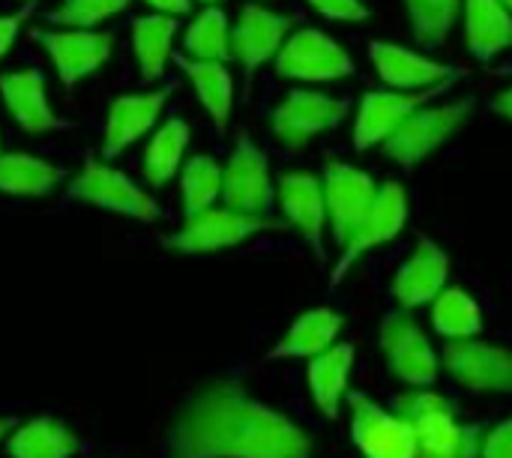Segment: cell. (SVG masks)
Wrapping results in <instances>:
<instances>
[{"label": "cell", "mask_w": 512, "mask_h": 458, "mask_svg": "<svg viewBox=\"0 0 512 458\" xmlns=\"http://www.w3.org/2000/svg\"><path fill=\"white\" fill-rule=\"evenodd\" d=\"M174 63L192 81L195 96L204 105V111L210 114V120L216 123V129L219 132L228 129V120H231V111H234V78L225 69V63L195 60L189 54H177Z\"/></svg>", "instance_id": "obj_25"}, {"label": "cell", "mask_w": 512, "mask_h": 458, "mask_svg": "<svg viewBox=\"0 0 512 458\" xmlns=\"http://www.w3.org/2000/svg\"><path fill=\"white\" fill-rule=\"evenodd\" d=\"M342 324L345 318L327 306L309 309L288 327V333L276 342V348L267 357L270 360H312L336 345Z\"/></svg>", "instance_id": "obj_23"}, {"label": "cell", "mask_w": 512, "mask_h": 458, "mask_svg": "<svg viewBox=\"0 0 512 458\" xmlns=\"http://www.w3.org/2000/svg\"><path fill=\"white\" fill-rule=\"evenodd\" d=\"M309 6L330 21H366L369 6L363 0H309Z\"/></svg>", "instance_id": "obj_35"}, {"label": "cell", "mask_w": 512, "mask_h": 458, "mask_svg": "<svg viewBox=\"0 0 512 458\" xmlns=\"http://www.w3.org/2000/svg\"><path fill=\"white\" fill-rule=\"evenodd\" d=\"M66 195L72 201H84L90 207L120 213V216L144 222V225H150V222H156L162 216V210H159V204H156V198L150 192H144L123 171H117V168H111L108 162H99V159L84 162V168L66 186Z\"/></svg>", "instance_id": "obj_4"}, {"label": "cell", "mask_w": 512, "mask_h": 458, "mask_svg": "<svg viewBox=\"0 0 512 458\" xmlns=\"http://www.w3.org/2000/svg\"><path fill=\"white\" fill-rule=\"evenodd\" d=\"M492 111L498 114V117H504L507 123H512V84L507 90H501L498 96H495V102H492Z\"/></svg>", "instance_id": "obj_39"}, {"label": "cell", "mask_w": 512, "mask_h": 458, "mask_svg": "<svg viewBox=\"0 0 512 458\" xmlns=\"http://www.w3.org/2000/svg\"><path fill=\"white\" fill-rule=\"evenodd\" d=\"M66 177L63 168L30 156V153H0V192L39 198L48 195Z\"/></svg>", "instance_id": "obj_28"}, {"label": "cell", "mask_w": 512, "mask_h": 458, "mask_svg": "<svg viewBox=\"0 0 512 458\" xmlns=\"http://www.w3.org/2000/svg\"><path fill=\"white\" fill-rule=\"evenodd\" d=\"M168 96H171V87L117 96L108 105L105 129H102V156L114 159L123 150H129L138 138H144L156 126Z\"/></svg>", "instance_id": "obj_19"}, {"label": "cell", "mask_w": 512, "mask_h": 458, "mask_svg": "<svg viewBox=\"0 0 512 458\" xmlns=\"http://www.w3.org/2000/svg\"><path fill=\"white\" fill-rule=\"evenodd\" d=\"M180 198H183V219L198 216L222 198V168L213 156L195 153L180 171Z\"/></svg>", "instance_id": "obj_33"}, {"label": "cell", "mask_w": 512, "mask_h": 458, "mask_svg": "<svg viewBox=\"0 0 512 458\" xmlns=\"http://www.w3.org/2000/svg\"><path fill=\"white\" fill-rule=\"evenodd\" d=\"M279 207L285 222L312 246L315 258L324 264V228H327V207H324V186L321 177L309 171H288L279 177L276 186Z\"/></svg>", "instance_id": "obj_18"}, {"label": "cell", "mask_w": 512, "mask_h": 458, "mask_svg": "<svg viewBox=\"0 0 512 458\" xmlns=\"http://www.w3.org/2000/svg\"><path fill=\"white\" fill-rule=\"evenodd\" d=\"M186 54H192L195 60H216V63H228L231 60V24L228 15L216 6L201 9L183 36Z\"/></svg>", "instance_id": "obj_32"}, {"label": "cell", "mask_w": 512, "mask_h": 458, "mask_svg": "<svg viewBox=\"0 0 512 458\" xmlns=\"http://www.w3.org/2000/svg\"><path fill=\"white\" fill-rule=\"evenodd\" d=\"M81 441L57 417H33L12 426L6 438V453L12 458H72Z\"/></svg>", "instance_id": "obj_26"}, {"label": "cell", "mask_w": 512, "mask_h": 458, "mask_svg": "<svg viewBox=\"0 0 512 458\" xmlns=\"http://www.w3.org/2000/svg\"><path fill=\"white\" fill-rule=\"evenodd\" d=\"M402 3H405L408 21H411L414 39L426 51L441 48L450 39V33L462 15V0H402Z\"/></svg>", "instance_id": "obj_31"}, {"label": "cell", "mask_w": 512, "mask_h": 458, "mask_svg": "<svg viewBox=\"0 0 512 458\" xmlns=\"http://www.w3.org/2000/svg\"><path fill=\"white\" fill-rule=\"evenodd\" d=\"M393 411L408 423L417 458H480L483 423H462L450 399L432 390H411L393 399Z\"/></svg>", "instance_id": "obj_2"}, {"label": "cell", "mask_w": 512, "mask_h": 458, "mask_svg": "<svg viewBox=\"0 0 512 458\" xmlns=\"http://www.w3.org/2000/svg\"><path fill=\"white\" fill-rule=\"evenodd\" d=\"M33 9V3H27L21 12H12V15H0V60L6 57V51L12 48V42L18 39V30L27 18V12Z\"/></svg>", "instance_id": "obj_37"}, {"label": "cell", "mask_w": 512, "mask_h": 458, "mask_svg": "<svg viewBox=\"0 0 512 458\" xmlns=\"http://www.w3.org/2000/svg\"><path fill=\"white\" fill-rule=\"evenodd\" d=\"M0 96L9 117L27 135H42L63 126V120L57 117V111L45 96V75L39 69H18L0 75Z\"/></svg>", "instance_id": "obj_21"}, {"label": "cell", "mask_w": 512, "mask_h": 458, "mask_svg": "<svg viewBox=\"0 0 512 458\" xmlns=\"http://www.w3.org/2000/svg\"><path fill=\"white\" fill-rule=\"evenodd\" d=\"M465 45L477 60H495L512 48V12L501 0H462Z\"/></svg>", "instance_id": "obj_22"}, {"label": "cell", "mask_w": 512, "mask_h": 458, "mask_svg": "<svg viewBox=\"0 0 512 458\" xmlns=\"http://www.w3.org/2000/svg\"><path fill=\"white\" fill-rule=\"evenodd\" d=\"M456 81H444V84H435L429 90H414V93H405V90H369L363 99H360V108H357V120H354V147L360 153L372 150V147H381L414 111L426 108L429 102H435L438 96H444Z\"/></svg>", "instance_id": "obj_11"}, {"label": "cell", "mask_w": 512, "mask_h": 458, "mask_svg": "<svg viewBox=\"0 0 512 458\" xmlns=\"http://www.w3.org/2000/svg\"><path fill=\"white\" fill-rule=\"evenodd\" d=\"M198 3H207V6H213V3H222V0H198Z\"/></svg>", "instance_id": "obj_41"}, {"label": "cell", "mask_w": 512, "mask_h": 458, "mask_svg": "<svg viewBox=\"0 0 512 458\" xmlns=\"http://www.w3.org/2000/svg\"><path fill=\"white\" fill-rule=\"evenodd\" d=\"M276 189L270 180L267 153L252 141L249 132H240L231 150L228 165L222 168V201L228 210L246 216H267L273 207Z\"/></svg>", "instance_id": "obj_10"}, {"label": "cell", "mask_w": 512, "mask_h": 458, "mask_svg": "<svg viewBox=\"0 0 512 458\" xmlns=\"http://www.w3.org/2000/svg\"><path fill=\"white\" fill-rule=\"evenodd\" d=\"M444 372L471 393H512V351L477 339L444 348Z\"/></svg>", "instance_id": "obj_15"}, {"label": "cell", "mask_w": 512, "mask_h": 458, "mask_svg": "<svg viewBox=\"0 0 512 458\" xmlns=\"http://www.w3.org/2000/svg\"><path fill=\"white\" fill-rule=\"evenodd\" d=\"M432 324L438 336L450 342H465L480 336L483 312L465 288H444L432 303Z\"/></svg>", "instance_id": "obj_30"}, {"label": "cell", "mask_w": 512, "mask_h": 458, "mask_svg": "<svg viewBox=\"0 0 512 458\" xmlns=\"http://www.w3.org/2000/svg\"><path fill=\"white\" fill-rule=\"evenodd\" d=\"M168 458H312V435L282 411L258 402L243 381L198 387L165 435Z\"/></svg>", "instance_id": "obj_1"}, {"label": "cell", "mask_w": 512, "mask_h": 458, "mask_svg": "<svg viewBox=\"0 0 512 458\" xmlns=\"http://www.w3.org/2000/svg\"><path fill=\"white\" fill-rule=\"evenodd\" d=\"M501 3H504V6H507V9L512 12V0H501Z\"/></svg>", "instance_id": "obj_42"}, {"label": "cell", "mask_w": 512, "mask_h": 458, "mask_svg": "<svg viewBox=\"0 0 512 458\" xmlns=\"http://www.w3.org/2000/svg\"><path fill=\"white\" fill-rule=\"evenodd\" d=\"M381 351L393 378L405 381L414 390H429L441 375V360L408 312H390L381 321Z\"/></svg>", "instance_id": "obj_8"}, {"label": "cell", "mask_w": 512, "mask_h": 458, "mask_svg": "<svg viewBox=\"0 0 512 458\" xmlns=\"http://www.w3.org/2000/svg\"><path fill=\"white\" fill-rule=\"evenodd\" d=\"M189 147V123L180 117H168L150 138L147 150H144V177L150 186H165L183 162V153Z\"/></svg>", "instance_id": "obj_29"}, {"label": "cell", "mask_w": 512, "mask_h": 458, "mask_svg": "<svg viewBox=\"0 0 512 458\" xmlns=\"http://www.w3.org/2000/svg\"><path fill=\"white\" fill-rule=\"evenodd\" d=\"M348 117V102L321 90H291L270 114L273 138L288 150H303L318 135L336 129Z\"/></svg>", "instance_id": "obj_7"}, {"label": "cell", "mask_w": 512, "mask_h": 458, "mask_svg": "<svg viewBox=\"0 0 512 458\" xmlns=\"http://www.w3.org/2000/svg\"><path fill=\"white\" fill-rule=\"evenodd\" d=\"M405 222H408V192H405V186L396 183V180L381 183L372 210H369L366 219L354 228V234L345 240L342 255H339V261H336V267H333V273H330V285H333V288L342 285L345 276L354 270V264H357L366 252H372V249H378V246L396 240V237L402 234Z\"/></svg>", "instance_id": "obj_9"}, {"label": "cell", "mask_w": 512, "mask_h": 458, "mask_svg": "<svg viewBox=\"0 0 512 458\" xmlns=\"http://www.w3.org/2000/svg\"><path fill=\"white\" fill-rule=\"evenodd\" d=\"M351 408V441L363 458H417L414 435L408 423L372 402L366 393H348Z\"/></svg>", "instance_id": "obj_13"}, {"label": "cell", "mask_w": 512, "mask_h": 458, "mask_svg": "<svg viewBox=\"0 0 512 458\" xmlns=\"http://www.w3.org/2000/svg\"><path fill=\"white\" fill-rule=\"evenodd\" d=\"M282 222L270 216H246L228 207H210L198 216H186L180 231L165 237V249L180 255H201V252H219L240 246L264 231H279Z\"/></svg>", "instance_id": "obj_5"}, {"label": "cell", "mask_w": 512, "mask_h": 458, "mask_svg": "<svg viewBox=\"0 0 512 458\" xmlns=\"http://www.w3.org/2000/svg\"><path fill=\"white\" fill-rule=\"evenodd\" d=\"M12 426H15V420H9V417H0V441L12 432Z\"/></svg>", "instance_id": "obj_40"}, {"label": "cell", "mask_w": 512, "mask_h": 458, "mask_svg": "<svg viewBox=\"0 0 512 458\" xmlns=\"http://www.w3.org/2000/svg\"><path fill=\"white\" fill-rule=\"evenodd\" d=\"M33 39L45 48L54 63V72L66 90L78 81L102 69L111 57V33L105 30H78V27H57V30H33Z\"/></svg>", "instance_id": "obj_14"}, {"label": "cell", "mask_w": 512, "mask_h": 458, "mask_svg": "<svg viewBox=\"0 0 512 458\" xmlns=\"http://www.w3.org/2000/svg\"><path fill=\"white\" fill-rule=\"evenodd\" d=\"M147 6H153L156 12H162V15H186L189 9H192V0H144Z\"/></svg>", "instance_id": "obj_38"}, {"label": "cell", "mask_w": 512, "mask_h": 458, "mask_svg": "<svg viewBox=\"0 0 512 458\" xmlns=\"http://www.w3.org/2000/svg\"><path fill=\"white\" fill-rule=\"evenodd\" d=\"M351 369H354V345H348V342L333 345L324 354L309 360V372H306L309 390H312L315 408L327 420H339V414H342Z\"/></svg>", "instance_id": "obj_24"}, {"label": "cell", "mask_w": 512, "mask_h": 458, "mask_svg": "<svg viewBox=\"0 0 512 458\" xmlns=\"http://www.w3.org/2000/svg\"><path fill=\"white\" fill-rule=\"evenodd\" d=\"M474 114V99H453V102H429L426 108L414 111L384 144L381 153L405 171H414L426 162L438 147H444Z\"/></svg>", "instance_id": "obj_3"}, {"label": "cell", "mask_w": 512, "mask_h": 458, "mask_svg": "<svg viewBox=\"0 0 512 458\" xmlns=\"http://www.w3.org/2000/svg\"><path fill=\"white\" fill-rule=\"evenodd\" d=\"M447 279H450L447 252L432 237H420L411 258L393 276V297L405 312H411L426 303H435V297L447 288Z\"/></svg>", "instance_id": "obj_20"}, {"label": "cell", "mask_w": 512, "mask_h": 458, "mask_svg": "<svg viewBox=\"0 0 512 458\" xmlns=\"http://www.w3.org/2000/svg\"><path fill=\"white\" fill-rule=\"evenodd\" d=\"M276 72L288 81H306V84H327L342 81L357 72L354 57L324 30L303 27L288 33L276 54Z\"/></svg>", "instance_id": "obj_6"}, {"label": "cell", "mask_w": 512, "mask_h": 458, "mask_svg": "<svg viewBox=\"0 0 512 458\" xmlns=\"http://www.w3.org/2000/svg\"><path fill=\"white\" fill-rule=\"evenodd\" d=\"M294 27L291 15H279L258 3H246L240 21L231 27V57L240 60L246 84H252L255 72L273 60Z\"/></svg>", "instance_id": "obj_16"}, {"label": "cell", "mask_w": 512, "mask_h": 458, "mask_svg": "<svg viewBox=\"0 0 512 458\" xmlns=\"http://www.w3.org/2000/svg\"><path fill=\"white\" fill-rule=\"evenodd\" d=\"M321 186H324L327 225L333 231V240L339 246H345V240L354 234V228L372 210L375 195H378V183L372 180V174L360 171L357 165L327 159Z\"/></svg>", "instance_id": "obj_12"}, {"label": "cell", "mask_w": 512, "mask_h": 458, "mask_svg": "<svg viewBox=\"0 0 512 458\" xmlns=\"http://www.w3.org/2000/svg\"><path fill=\"white\" fill-rule=\"evenodd\" d=\"M369 57L375 63L378 78L390 90L414 93V90H429L435 84L462 78V69H456L450 63H441V60H435V57H429L423 51H414V48H405V45H396V42H384V39H375L369 45Z\"/></svg>", "instance_id": "obj_17"}, {"label": "cell", "mask_w": 512, "mask_h": 458, "mask_svg": "<svg viewBox=\"0 0 512 458\" xmlns=\"http://www.w3.org/2000/svg\"><path fill=\"white\" fill-rule=\"evenodd\" d=\"M177 18L174 15H141L132 21V51L138 60V72L144 81H156L165 75V66L174 51Z\"/></svg>", "instance_id": "obj_27"}, {"label": "cell", "mask_w": 512, "mask_h": 458, "mask_svg": "<svg viewBox=\"0 0 512 458\" xmlns=\"http://www.w3.org/2000/svg\"><path fill=\"white\" fill-rule=\"evenodd\" d=\"M126 6L129 0H63L57 9L48 12V18L57 27L96 30V24L108 21L111 15H120Z\"/></svg>", "instance_id": "obj_34"}, {"label": "cell", "mask_w": 512, "mask_h": 458, "mask_svg": "<svg viewBox=\"0 0 512 458\" xmlns=\"http://www.w3.org/2000/svg\"><path fill=\"white\" fill-rule=\"evenodd\" d=\"M480 458H512V417L498 423L492 432H486Z\"/></svg>", "instance_id": "obj_36"}]
</instances>
